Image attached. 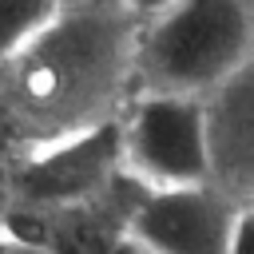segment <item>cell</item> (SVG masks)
I'll list each match as a JSON object with an SVG mask.
<instances>
[{
    "label": "cell",
    "instance_id": "6da1fadb",
    "mask_svg": "<svg viewBox=\"0 0 254 254\" xmlns=\"http://www.w3.org/2000/svg\"><path fill=\"white\" fill-rule=\"evenodd\" d=\"M135 28L119 0H64L52 24L0 64V127L20 155L119 115L135 91Z\"/></svg>",
    "mask_w": 254,
    "mask_h": 254
},
{
    "label": "cell",
    "instance_id": "7a4b0ae2",
    "mask_svg": "<svg viewBox=\"0 0 254 254\" xmlns=\"http://www.w3.org/2000/svg\"><path fill=\"white\" fill-rule=\"evenodd\" d=\"M246 0H175L135 28V87L206 95L250 67Z\"/></svg>",
    "mask_w": 254,
    "mask_h": 254
},
{
    "label": "cell",
    "instance_id": "3957f363",
    "mask_svg": "<svg viewBox=\"0 0 254 254\" xmlns=\"http://www.w3.org/2000/svg\"><path fill=\"white\" fill-rule=\"evenodd\" d=\"M119 175L139 190L210 183L202 95L135 87L115 115Z\"/></svg>",
    "mask_w": 254,
    "mask_h": 254
},
{
    "label": "cell",
    "instance_id": "277c9868",
    "mask_svg": "<svg viewBox=\"0 0 254 254\" xmlns=\"http://www.w3.org/2000/svg\"><path fill=\"white\" fill-rule=\"evenodd\" d=\"M246 206L250 202L218 183L139 190L119 230L151 254H226L230 230Z\"/></svg>",
    "mask_w": 254,
    "mask_h": 254
},
{
    "label": "cell",
    "instance_id": "5b68a950",
    "mask_svg": "<svg viewBox=\"0 0 254 254\" xmlns=\"http://www.w3.org/2000/svg\"><path fill=\"white\" fill-rule=\"evenodd\" d=\"M119 175V131L115 119L20 155L16 194L28 206H79L107 190Z\"/></svg>",
    "mask_w": 254,
    "mask_h": 254
},
{
    "label": "cell",
    "instance_id": "8992f818",
    "mask_svg": "<svg viewBox=\"0 0 254 254\" xmlns=\"http://www.w3.org/2000/svg\"><path fill=\"white\" fill-rule=\"evenodd\" d=\"M202 127L210 155V183L250 202L254 190V95L250 67L202 95Z\"/></svg>",
    "mask_w": 254,
    "mask_h": 254
},
{
    "label": "cell",
    "instance_id": "52a82bcc",
    "mask_svg": "<svg viewBox=\"0 0 254 254\" xmlns=\"http://www.w3.org/2000/svg\"><path fill=\"white\" fill-rule=\"evenodd\" d=\"M64 0H0V64L12 60L28 40H36Z\"/></svg>",
    "mask_w": 254,
    "mask_h": 254
},
{
    "label": "cell",
    "instance_id": "ba28073f",
    "mask_svg": "<svg viewBox=\"0 0 254 254\" xmlns=\"http://www.w3.org/2000/svg\"><path fill=\"white\" fill-rule=\"evenodd\" d=\"M250 222H254V210L246 206L230 230V242H226V254H250Z\"/></svg>",
    "mask_w": 254,
    "mask_h": 254
},
{
    "label": "cell",
    "instance_id": "9c48e42d",
    "mask_svg": "<svg viewBox=\"0 0 254 254\" xmlns=\"http://www.w3.org/2000/svg\"><path fill=\"white\" fill-rule=\"evenodd\" d=\"M95 254H151V250H143L139 242H131V238L119 230V234H111L107 242H99V250H95Z\"/></svg>",
    "mask_w": 254,
    "mask_h": 254
},
{
    "label": "cell",
    "instance_id": "30bf717a",
    "mask_svg": "<svg viewBox=\"0 0 254 254\" xmlns=\"http://www.w3.org/2000/svg\"><path fill=\"white\" fill-rule=\"evenodd\" d=\"M135 20H147V16H155V12H163L167 4H175V0H119Z\"/></svg>",
    "mask_w": 254,
    "mask_h": 254
},
{
    "label": "cell",
    "instance_id": "8fae6325",
    "mask_svg": "<svg viewBox=\"0 0 254 254\" xmlns=\"http://www.w3.org/2000/svg\"><path fill=\"white\" fill-rule=\"evenodd\" d=\"M4 250H8V242H4V230H0V254H4Z\"/></svg>",
    "mask_w": 254,
    "mask_h": 254
},
{
    "label": "cell",
    "instance_id": "7c38bea8",
    "mask_svg": "<svg viewBox=\"0 0 254 254\" xmlns=\"http://www.w3.org/2000/svg\"><path fill=\"white\" fill-rule=\"evenodd\" d=\"M4 254H32V250H4Z\"/></svg>",
    "mask_w": 254,
    "mask_h": 254
}]
</instances>
